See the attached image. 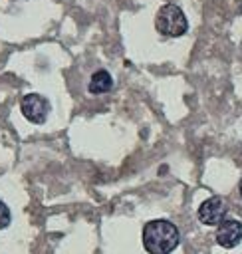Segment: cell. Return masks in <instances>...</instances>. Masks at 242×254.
<instances>
[{
  "instance_id": "3",
  "label": "cell",
  "mask_w": 242,
  "mask_h": 254,
  "mask_svg": "<svg viewBox=\"0 0 242 254\" xmlns=\"http://www.w3.org/2000/svg\"><path fill=\"white\" fill-rule=\"evenodd\" d=\"M20 109H22V115L30 121V123H44L50 115V101L40 95V93H28L22 97L20 101Z\"/></svg>"
},
{
  "instance_id": "2",
  "label": "cell",
  "mask_w": 242,
  "mask_h": 254,
  "mask_svg": "<svg viewBox=\"0 0 242 254\" xmlns=\"http://www.w3.org/2000/svg\"><path fill=\"white\" fill-rule=\"evenodd\" d=\"M155 28L163 36L181 38L188 30V22H186L184 12L177 4H165L155 16Z\"/></svg>"
},
{
  "instance_id": "6",
  "label": "cell",
  "mask_w": 242,
  "mask_h": 254,
  "mask_svg": "<svg viewBox=\"0 0 242 254\" xmlns=\"http://www.w3.org/2000/svg\"><path fill=\"white\" fill-rule=\"evenodd\" d=\"M111 87H113V77H111V73L107 69H97L91 75L89 83H87L89 93H95V95L107 93V91H111Z\"/></svg>"
},
{
  "instance_id": "8",
  "label": "cell",
  "mask_w": 242,
  "mask_h": 254,
  "mask_svg": "<svg viewBox=\"0 0 242 254\" xmlns=\"http://www.w3.org/2000/svg\"><path fill=\"white\" fill-rule=\"evenodd\" d=\"M238 190H240V194H242V179H240V185H238Z\"/></svg>"
},
{
  "instance_id": "7",
  "label": "cell",
  "mask_w": 242,
  "mask_h": 254,
  "mask_svg": "<svg viewBox=\"0 0 242 254\" xmlns=\"http://www.w3.org/2000/svg\"><path fill=\"white\" fill-rule=\"evenodd\" d=\"M10 220H12V214H10V208L6 206V202L0 200V230L10 226Z\"/></svg>"
},
{
  "instance_id": "4",
  "label": "cell",
  "mask_w": 242,
  "mask_h": 254,
  "mask_svg": "<svg viewBox=\"0 0 242 254\" xmlns=\"http://www.w3.org/2000/svg\"><path fill=\"white\" fill-rule=\"evenodd\" d=\"M198 220L206 226H218L226 216V204L220 196H210L198 206Z\"/></svg>"
},
{
  "instance_id": "1",
  "label": "cell",
  "mask_w": 242,
  "mask_h": 254,
  "mask_svg": "<svg viewBox=\"0 0 242 254\" xmlns=\"http://www.w3.org/2000/svg\"><path fill=\"white\" fill-rule=\"evenodd\" d=\"M179 228L165 218H155L143 228V246L149 254H171L179 246Z\"/></svg>"
},
{
  "instance_id": "5",
  "label": "cell",
  "mask_w": 242,
  "mask_h": 254,
  "mask_svg": "<svg viewBox=\"0 0 242 254\" xmlns=\"http://www.w3.org/2000/svg\"><path fill=\"white\" fill-rule=\"evenodd\" d=\"M242 240V222L234 218H224L216 228V242L224 248H234Z\"/></svg>"
}]
</instances>
